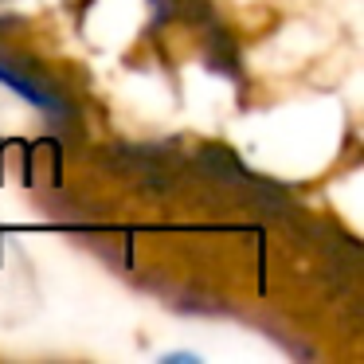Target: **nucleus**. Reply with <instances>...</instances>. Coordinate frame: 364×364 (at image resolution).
<instances>
[{"instance_id":"nucleus-1","label":"nucleus","mask_w":364,"mask_h":364,"mask_svg":"<svg viewBox=\"0 0 364 364\" xmlns=\"http://www.w3.org/2000/svg\"><path fill=\"white\" fill-rule=\"evenodd\" d=\"M0 82H4V87H12L20 98L36 102L40 110H48L51 118L63 122V126H71V122H75V102L55 87V82H51V75L43 71L40 63H32V59L0 51Z\"/></svg>"}]
</instances>
